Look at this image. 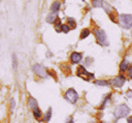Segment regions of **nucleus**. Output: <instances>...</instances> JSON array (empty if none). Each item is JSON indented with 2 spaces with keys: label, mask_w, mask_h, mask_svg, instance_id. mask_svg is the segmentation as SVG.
Instances as JSON below:
<instances>
[{
  "label": "nucleus",
  "mask_w": 132,
  "mask_h": 123,
  "mask_svg": "<svg viewBox=\"0 0 132 123\" xmlns=\"http://www.w3.org/2000/svg\"><path fill=\"white\" fill-rule=\"evenodd\" d=\"M129 113H130V109L126 104H121L116 107V110L113 112V116L116 119H121V118L128 116Z\"/></svg>",
  "instance_id": "obj_1"
},
{
  "label": "nucleus",
  "mask_w": 132,
  "mask_h": 123,
  "mask_svg": "<svg viewBox=\"0 0 132 123\" xmlns=\"http://www.w3.org/2000/svg\"><path fill=\"white\" fill-rule=\"evenodd\" d=\"M95 37H96L97 42H98L100 45H102V47L108 45L107 36H106L104 30H102V29H96V30H95Z\"/></svg>",
  "instance_id": "obj_2"
},
{
  "label": "nucleus",
  "mask_w": 132,
  "mask_h": 123,
  "mask_svg": "<svg viewBox=\"0 0 132 123\" xmlns=\"http://www.w3.org/2000/svg\"><path fill=\"white\" fill-rule=\"evenodd\" d=\"M119 22L122 27L130 29L132 27V16L131 14H121L119 17Z\"/></svg>",
  "instance_id": "obj_3"
},
{
  "label": "nucleus",
  "mask_w": 132,
  "mask_h": 123,
  "mask_svg": "<svg viewBox=\"0 0 132 123\" xmlns=\"http://www.w3.org/2000/svg\"><path fill=\"white\" fill-rule=\"evenodd\" d=\"M64 98L66 99V100H68L70 103H75L76 101H77V99H78V95H77V93H76V91L74 90V89H72V88H70V89H68L67 91H66V93H65V95H64Z\"/></svg>",
  "instance_id": "obj_4"
},
{
  "label": "nucleus",
  "mask_w": 132,
  "mask_h": 123,
  "mask_svg": "<svg viewBox=\"0 0 132 123\" xmlns=\"http://www.w3.org/2000/svg\"><path fill=\"white\" fill-rule=\"evenodd\" d=\"M32 69H33V71L35 72V74H37V75L40 76V78H46V76H47V71H46L45 68H44L42 65H40V64H34V65L32 66Z\"/></svg>",
  "instance_id": "obj_5"
},
{
  "label": "nucleus",
  "mask_w": 132,
  "mask_h": 123,
  "mask_svg": "<svg viewBox=\"0 0 132 123\" xmlns=\"http://www.w3.org/2000/svg\"><path fill=\"white\" fill-rule=\"evenodd\" d=\"M77 75L79 78H82L86 81H90V79H93L94 78V74L93 73H90L89 71H87L84 66H79L77 68Z\"/></svg>",
  "instance_id": "obj_6"
},
{
  "label": "nucleus",
  "mask_w": 132,
  "mask_h": 123,
  "mask_svg": "<svg viewBox=\"0 0 132 123\" xmlns=\"http://www.w3.org/2000/svg\"><path fill=\"white\" fill-rule=\"evenodd\" d=\"M126 82V79L124 75H118L109 81V84H111L114 87H122Z\"/></svg>",
  "instance_id": "obj_7"
},
{
  "label": "nucleus",
  "mask_w": 132,
  "mask_h": 123,
  "mask_svg": "<svg viewBox=\"0 0 132 123\" xmlns=\"http://www.w3.org/2000/svg\"><path fill=\"white\" fill-rule=\"evenodd\" d=\"M81 59H82V55L79 54V53H77V52H73V53L71 54V56H70V60H71V62L74 63V64L79 63V62L81 61Z\"/></svg>",
  "instance_id": "obj_8"
},
{
  "label": "nucleus",
  "mask_w": 132,
  "mask_h": 123,
  "mask_svg": "<svg viewBox=\"0 0 132 123\" xmlns=\"http://www.w3.org/2000/svg\"><path fill=\"white\" fill-rule=\"evenodd\" d=\"M28 105L32 110H34L35 107H37V101H36V99L33 98V97H29L28 98Z\"/></svg>",
  "instance_id": "obj_9"
},
{
  "label": "nucleus",
  "mask_w": 132,
  "mask_h": 123,
  "mask_svg": "<svg viewBox=\"0 0 132 123\" xmlns=\"http://www.w3.org/2000/svg\"><path fill=\"white\" fill-rule=\"evenodd\" d=\"M60 7H61V3L59 2V1H55L53 4H52V6H51V10L53 11V12H58L59 11V9H60Z\"/></svg>",
  "instance_id": "obj_10"
},
{
  "label": "nucleus",
  "mask_w": 132,
  "mask_h": 123,
  "mask_svg": "<svg viewBox=\"0 0 132 123\" xmlns=\"http://www.w3.org/2000/svg\"><path fill=\"white\" fill-rule=\"evenodd\" d=\"M67 26L70 28V29H74L76 27V23H75V20L73 18H67Z\"/></svg>",
  "instance_id": "obj_11"
},
{
  "label": "nucleus",
  "mask_w": 132,
  "mask_h": 123,
  "mask_svg": "<svg viewBox=\"0 0 132 123\" xmlns=\"http://www.w3.org/2000/svg\"><path fill=\"white\" fill-rule=\"evenodd\" d=\"M55 29H56V31L57 32H61V29H62V23H61V21H60V19L57 17L56 18V20H55Z\"/></svg>",
  "instance_id": "obj_12"
},
{
  "label": "nucleus",
  "mask_w": 132,
  "mask_h": 123,
  "mask_svg": "<svg viewBox=\"0 0 132 123\" xmlns=\"http://www.w3.org/2000/svg\"><path fill=\"white\" fill-rule=\"evenodd\" d=\"M33 116H34L35 119H40L41 116H42V112H41V110L38 109V107H35V109L33 110Z\"/></svg>",
  "instance_id": "obj_13"
},
{
  "label": "nucleus",
  "mask_w": 132,
  "mask_h": 123,
  "mask_svg": "<svg viewBox=\"0 0 132 123\" xmlns=\"http://www.w3.org/2000/svg\"><path fill=\"white\" fill-rule=\"evenodd\" d=\"M57 18V13L56 12H52V13H48V16L46 17V22L47 23H54L55 20Z\"/></svg>",
  "instance_id": "obj_14"
},
{
  "label": "nucleus",
  "mask_w": 132,
  "mask_h": 123,
  "mask_svg": "<svg viewBox=\"0 0 132 123\" xmlns=\"http://www.w3.org/2000/svg\"><path fill=\"white\" fill-rule=\"evenodd\" d=\"M128 66H129V62L127 60H123L121 62V64H120V70L121 71H125L128 68Z\"/></svg>",
  "instance_id": "obj_15"
},
{
  "label": "nucleus",
  "mask_w": 132,
  "mask_h": 123,
  "mask_svg": "<svg viewBox=\"0 0 132 123\" xmlns=\"http://www.w3.org/2000/svg\"><path fill=\"white\" fill-rule=\"evenodd\" d=\"M92 5L94 7H102L103 6V0H92Z\"/></svg>",
  "instance_id": "obj_16"
},
{
  "label": "nucleus",
  "mask_w": 132,
  "mask_h": 123,
  "mask_svg": "<svg viewBox=\"0 0 132 123\" xmlns=\"http://www.w3.org/2000/svg\"><path fill=\"white\" fill-rule=\"evenodd\" d=\"M89 35H90V30H89V29H84V30H81V32H80V38H81V39L87 38Z\"/></svg>",
  "instance_id": "obj_17"
},
{
  "label": "nucleus",
  "mask_w": 132,
  "mask_h": 123,
  "mask_svg": "<svg viewBox=\"0 0 132 123\" xmlns=\"http://www.w3.org/2000/svg\"><path fill=\"white\" fill-rule=\"evenodd\" d=\"M51 116H52V109L50 107V109L47 110V112H46V114H45V116L43 117L42 120H43L44 122H46V121H48V120L51 119Z\"/></svg>",
  "instance_id": "obj_18"
},
{
  "label": "nucleus",
  "mask_w": 132,
  "mask_h": 123,
  "mask_svg": "<svg viewBox=\"0 0 132 123\" xmlns=\"http://www.w3.org/2000/svg\"><path fill=\"white\" fill-rule=\"evenodd\" d=\"M95 84L99 85V86H106V85H108V82L105 80H98V81H95Z\"/></svg>",
  "instance_id": "obj_19"
},
{
  "label": "nucleus",
  "mask_w": 132,
  "mask_h": 123,
  "mask_svg": "<svg viewBox=\"0 0 132 123\" xmlns=\"http://www.w3.org/2000/svg\"><path fill=\"white\" fill-rule=\"evenodd\" d=\"M69 30H70V28H69L67 25H62V29H61L62 32H64V33H68Z\"/></svg>",
  "instance_id": "obj_20"
},
{
  "label": "nucleus",
  "mask_w": 132,
  "mask_h": 123,
  "mask_svg": "<svg viewBox=\"0 0 132 123\" xmlns=\"http://www.w3.org/2000/svg\"><path fill=\"white\" fill-rule=\"evenodd\" d=\"M12 64H13V69L15 70L16 69V57H15V54H13V56H12Z\"/></svg>",
  "instance_id": "obj_21"
},
{
  "label": "nucleus",
  "mask_w": 132,
  "mask_h": 123,
  "mask_svg": "<svg viewBox=\"0 0 132 123\" xmlns=\"http://www.w3.org/2000/svg\"><path fill=\"white\" fill-rule=\"evenodd\" d=\"M129 76H130V79H132V65L129 66Z\"/></svg>",
  "instance_id": "obj_22"
},
{
  "label": "nucleus",
  "mask_w": 132,
  "mask_h": 123,
  "mask_svg": "<svg viewBox=\"0 0 132 123\" xmlns=\"http://www.w3.org/2000/svg\"><path fill=\"white\" fill-rule=\"evenodd\" d=\"M66 123H74V122H73V118H72V117H69Z\"/></svg>",
  "instance_id": "obj_23"
},
{
  "label": "nucleus",
  "mask_w": 132,
  "mask_h": 123,
  "mask_svg": "<svg viewBox=\"0 0 132 123\" xmlns=\"http://www.w3.org/2000/svg\"><path fill=\"white\" fill-rule=\"evenodd\" d=\"M127 96H128L129 98H131V97H132V91H131V90H129V91L127 92Z\"/></svg>",
  "instance_id": "obj_24"
},
{
  "label": "nucleus",
  "mask_w": 132,
  "mask_h": 123,
  "mask_svg": "<svg viewBox=\"0 0 132 123\" xmlns=\"http://www.w3.org/2000/svg\"><path fill=\"white\" fill-rule=\"evenodd\" d=\"M14 99H11V110H13L14 109Z\"/></svg>",
  "instance_id": "obj_25"
},
{
  "label": "nucleus",
  "mask_w": 132,
  "mask_h": 123,
  "mask_svg": "<svg viewBox=\"0 0 132 123\" xmlns=\"http://www.w3.org/2000/svg\"><path fill=\"white\" fill-rule=\"evenodd\" d=\"M128 123H132V117H129L128 118Z\"/></svg>",
  "instance_id": "obj_26"
},
{
  "label": "nucleus",
  "mask_w": 132,
  "mask_h": 123,
  "mask_svg": "<svg viewBox=\"0 0 132 123\" xmlns=\"http://www.w3.org/2000/svg\"><path fill=\"white\" fill-rule=\"evenodd\" d=\"M101 123H106V122H101Z\"/></svg>",
  "instance_id": "obj_27"
}]
</instances>
